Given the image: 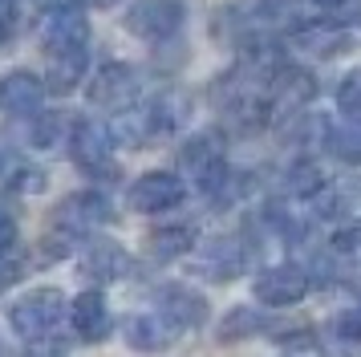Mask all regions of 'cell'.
Masks as SVG:
<instances>
[{"mask_svg": "<svg viewBox=\"0 0 361 357\" xmlns=\"http://www.w3.org/2000/svg\"><path fill=\"white\" fill-rule=\"evenodd\" d=\"M49 4H57V0H49Z\"/></svg>", "mask_w": 361, "mask_h": 357, "instance_id": "1f68e13d", "label": "cell"}, {"mask_svg": "<svg viewBox=\"0 0 361 357\" xmlns=\"http://www.w3.org/2000/svg\"><path fill=\"white\" fill-rule=\"evenodd\" d=\"M13 0H0V41H8V32H13Z\"/></svg>", "mask_w": 361, "mask_h": 357, "instance_id": "83f0119b", "label": "cell"}, {"mask_svg": "<svg viewBox=\"0 0 361 357\" xmlns=\"http://www.w3.org/2000/svg\"><path fill=\"white\" fill-rule=\"evenodd\" d=\"M309 296V272L296 264H276L256 276V301L268 308H284Z\"/></svg>", "mask_w": 361, "mask_h": 357, "instance_id": "3957f363", "label": "cell"}, {"mask_svg": "<svg viewBox=\"0 0 361 357\" xmlns=\"http://www.w3.org/2000/svg\"><path fill=\"white\" fill-rule=\"evenodd\" d=\"M73 162L85 175H114V138L110 130L98 122H73V138H69Z\"/></svg>", "mask_w": 361, "mask_h": 357, "instance_id": "7a4b0ae2", "label": "cell"}, {"mask_svg": "<svg viewBox=\"0 0 361 357\" xmlns=\"http://www.w3.org/2000/svg\"><path fill=\"white\" fill-rule=\"evenodd\" d=\"M25 357H66V345L57 337H37V341H29Z\"/></svg>", "mask_w": 361, "mask_h": 357, "instance_id": "d4e9b609", "label": "cell"}, {"mask_svg": "<svg viewBox=\"0 0 361 357\" xmlns=\"http://www.w3.org/2000/svg\"><path fill=\"white\" fill-rule=\"evenodd\" d=\"M195 248V231L191 227H159V231H150V240H147V252L150 256H159V260H175L183 256V252H191Z\"/></svg>", "mask_w": 361, "mask_h": 357, "instance_id": "2e32d148", "label": "cell"}, {"mask_svg": "<svg viewBox=\"0 0 361 357\" xmlns=\"http://www.w3.org/2000/svg\"><path fill=\"white\" fill-rule=\"evenodd\" d=\"M82 272L90 276V280H98V284H114L122 276H130V256H126L114 240H94L85 248Z\"/></svg>", "mask_w": 361, "mask_h": 357, "instance_id": "5bb4252c", "label": "cell"}, {"mask_svg": "<svg viewBox=\"0 0 361 357\" xmlns=\"http://www.w3.org/2000/svg\"><path fill=\"white\" fill-rule=\"evenodd\" d=\"M183 167L191 171V178H195L203 191H215L228 178L224 150H219V143H215L212 134H199V138H191V143L183 146Z\"/></svg>", "mask_w": 361, "mask_h": 357, "instance_id": "9c48e42d", "label": "cell"}, {"mask_svg": "<svg viewBox=\"0 0 361 357\" xmlns=\"http://www.w3.org/2000/svg\"><path fill=\"white\" fill-rule=\"evenodd\" d=\"M321 183H325V178H321V171H317L312 162H296L293 171H288V178H284V187L293 195H317Z\"/></svg>", "mask_w": 361, "mask_h": 357, "instance_id": "44dd1931", "label": "cell"}, {"mask_svg": "<svg viewBox=\"0 0 361 357\" xmlns=\"http://www.w3.org/2000/svg\"><path fill=\"white\" fill-rule=\"evenodd\" d=\"M333 248H337V252H357V248H361V224L341 227V231L333 236Z\"/></svg>", "mask_w": 361, "mask_h": 357, "instance_id": "484cf974", "label": "cell"}, {"mask_svg": "<svg viewBox=\"0 0 361 357\" xmlns=\"http://www.w3.org/2000/svg\"><path fill=\"white\" fill-rule=\"evenodd\" d=\"M272 90H276L280 102L305 106V102H312V94H317V81H312V73H305V69H284V73H276Z\"/></svg>", "mask_w": 361, "mask_h": 357, "instance_id": "e0dca14e", "label": "cell"}, {"mask_svg": "<svg viewBox=\"0 0 361 357\" xmlns=\"http://www.w3.org/2000/svg\"><path fill=\"white\" fill-rule=\"evenodd\" d=\"M349 45H353V37L341 29H333V25H312V29H300L293 37V49L312 53V57H341Z\"/></svg>", "mask_w": 361, "mask_h": 357, "instance_id": "9a60e30c", "label": "cell"}, {"mask_svg": "<svg viewBox=\"0 0 361 357\" xmlns=\"http://www.w3.org/2000/svg\"><path fill=\"white\" fill-rule=\"evenodd\" d=\"M69 321H73V329H78L82 341H106L110 337V308H106V296H102V292H82V296H73Z\"/></svg>", "mask_w": 361, "mask_h": 357, "instance_id": "4fadbf2b", "label": "cell"}, {"mask_svg": "<svg viewBox=\"0 0 361 357\" xmlns=\"http://www.w3.org/2000/svg\"><path fill=\"white\" fill-rule=\"evenodd\" d=\"M66 317V301H61V292L57 289H37L29 292L25 301L8 308V321L17 329L25 341H37V337H53V329L61 325Z\"/></svg>", "mask_w": 361, "mask_h": 357, "instance_id": "6da1fadb", "label": "cell"}, {"mask_svg": "<svg viewBox=\"0 0 361 357\" xmlns=\"http://www.w3.org/2000/svg\"><path fill=\"white\" fill-rule=\"evenodd\" d=\"M329 150L345 162H361V126L349 122V126H337L329 130Z\"/></svg>", "mask_w": 361, "mask_h": 357, "instance_id": "ffe728a7", "label": "cell"}, {"mask_svg": "<svg viewBox=\"0 0 361 357\" xmlns=\"http://www.w3.org/2000/svg\"><path fill=\"white\" fill-rule=\"evenodd\" d=\"M85 41H90V20H85L82 8H69V4L53 8L45 29H41V45H45L49 57L78 53V49H85Z\"/></svg>", "mask_w": 361, "mask_h": 357, "instance_id": "277c9868", "label": "cell"}, {"mask_svg": "<svg viewBox=\"0 0 361 357\" xmlns=\"http://www.w3.org/2000/svg\"><path fill=\"white\" fill-rule=\"evenodd\" d=\"M122 333H126V341H130L134 349H142V353H159V349H166L171 341L179 337V325L154 308V313H134V317H126Z\"/></svg>", "mask_w": 361, "mask_h": 357, "instance_id": "30bf717a", "label": "cell"}, {"mask_svg": "<svg viewBox=\"0 0 361 357\" xmlns=\"http://www.w3.org/2000/svg\"><path fill=\"white\" fill-rule=\"evenodd\" d=\"M325 4H337V0H325Z\"/></svg>", "mask_w": 361, "mask_h": 357, "instance_id": "4dcf8cb0", "label": "cell"}, {"mask_svg": "<svg viewBox=\"0 0 361 357\" xmlns=\"http://www.w3.org/2000/svg\"><path fill=\"white\" fill-rule=\"evenodd\" d=\"M45 102V85L37 73L29 69H17V73H8V78H0V110L4 114H33L37 106Z\"/></svg>", "mask_w": 361, "mask_h": 357, "instance_id": "7c38bea8", "label": "cell"}, {"mask_svg": "<svg viewBox=\"0 0 361 357\" xmlns=\"http://www.w3.org/2000/svg\"><path fill=\"white\" fill-rule=\"evenodd\" d=\"M154 296H159V313L171 317L179 329H199L207 321V301L199 292H191L187 284H163Z\"/></svg>", "mask_w": 361, "mask_h": 357, "instance_id": "8fae6325", "label": "cell"}, {"mask_svg": "<svg viewBox=\"0 0 361 357\" xmlns=\"http://www.w3.org/2000/svg\"><path fill=\"white\" fill-rule=\"evenodd\" d=\"M329 329H333V337L353 341V345H357L361 341V308H345V313H337Z\"/></svg>", "mask_w": 361, "mask_h": 357, "instance_id": "cb8c5ba5", "label": "cell"}, {"mask_svg": "<svg viewBox=\"0 0 361 357\" xmlns=\"http://www.w3.org/2000/svg\"><path fill=\"white\" fill-rule=\"evenodd\" d=\"M0 353H4V349H0Z\"/></svg>", "mask_w": 361, "mask_h": 357, "instance_id": "d6a6232c", "label": "cell"}, {"mask_svg": "<svg viewBox=\"0 0 361 357\" xmlns=\"http://www.w3.org/2000/svg\"><path fill=\"white\" fill-rule=\"evenodd\" d=\"M13 243H17V224H13V215H4V211H0V256H4Z\"/></svg>", "mask_w": 361, "mask_h": 357, "instance_id": "4316f807", "label": "cell"}, {"mask_svg": "<svg viewBox=\"0 0 361 357\" xmlns=\"http://www.w3.org/2000/svg\"><path fill=\"white\" fill-rule=\"evenodd\" d=\"M110 215H114V211H110V203H106L98 191H78L57 207L53 224L61 227L66 236H85V231H94L98 224H110Z\"/></svg>", "mask_w": 361, "mask_h": 357, "instance_id": "52a82bcc", "label": "cell"}, {"mask_svg": "<svg viewBox=\"0 0 361 357\" xmlns=\"http://www.w3.org/2000/svg\"><path fill=\"white\" fill-rule=\"evenodd\" d=\"M17 280H20V268L8 264V260H0V292L8 289V284H17Z\"/></svg>", "mask_w": 361, "mask_h": 357, "instance_id": "f1b7e54d", "label": "cell"}, {"mask_svg": "<svg viewBox=\"0 0 361 357\" xmlns=\"http://www.w3.org/2000/svg\"><path fill=\"white\" fill-rule=\"evenodd\" d=\"M337 106H341L345 118L361 122V69H357V73H349V78L337 85Z\"/></svg>", "mask_w": 361, "mask_h": 357, "instance_id": "7402d4cb", "label": "cell"}, {"mask_svg": "<svg viewBox=\"0 0 361 357\" xmlns=\"http://www.w3.org/2000/svg\"><path fill=\"white\" fill-rule=\"evenodd\" d=\"M134 90H138V78H134L130 65L122 61H110L102 65L98 73H94V81H90V102L94 106H102V110H122V106H130Z\"/></svg>", "mask_w": 361, "mask_h": 357, "instance_id": "ba28073f", "label": "cell"}, {"mask_svg": "<svg viewBox=\"0 0 361 357\" xmlns=\"http://www.w3.org/2000/svg\"><path fill=\"white\" fill-rule=\"evenodd\" d=\"M66 126H69L66 114H41L37 126H33V143L37 146H57L61 143V134H66Z\"/></svg>", "mask_w": 361, "mask_h": 357, "instance_id": "603a6c76", "label": "cell"}, {"mask_svg": "<svg viewBox=\"0 0 361 357\" xmlns=\"http://www.w3.org/2000/svg\"><path fill=\"white\" fill-rule=\"evenodd\" d=\"M183 195H187V187H183L179 175H171V171H150V175H142L130 187V207L147 211V215H159V211L179 207Z\"/></svg>", "mask_w": 361, "mask_h": 357, "instance_id": "8992f818", "label": "cell"}, {"mask_svg": "<svg viewBox=\"0 0 361 357\" xmlns=\"http://www.w3.org/2000/svg\"><path fill=\"white\" fill-rule=\"evenodd\" d=\"M82 73H85V49H78V53H61V57H53V65H49V90L69 94V90L82 81Z\"/></svg>", "mask_w": 361, "mask_h": 357, "instance_id": "ac0fdd59", "label": "cell"}, {"mask_svg": "<svg viewBox=\"0 0 361 357\" xmlns=\"http://www.w3.org/2000/svg\"><path fill=\"white\" fill-rule=\"evenodd\" d=\"M260 329H268V321L256 308H231L224 317V325H219V341H244L252 333H260Z\"/></svg>", "mask_w": 361, "mask_h": 357, "instance_id": "d6986e66", "label": "cell"}, {"mask_svg": "<svg viewBox=\"0 0 361 357\" xmlns=\"http://www.w3.org/2000/svg\"><path fill=\"white\" fill-rule=\"evenodd\" d=\"M94 4H98V8H110V4H118V0H94Z\"/></svg>", "mask_w": 361, "mask_h": 357, "instance_id": "f546056e", "label": "cell"}, {"mask_svg": "<svg viewBox=\"0 0 361 357\" xmlns=\"http://www.w3.org/2000/svg\"><path fill=\"white\" fill-rule=\"evenodd\" d=\"M183 25V4L179 0H138L130 13H126V29L134 37H147V41H163Z\"/></svg>", "mask_w": 361, "mask_h": 357, "instance_id": "5b68a950", "label": "cell"}]
</instances>
